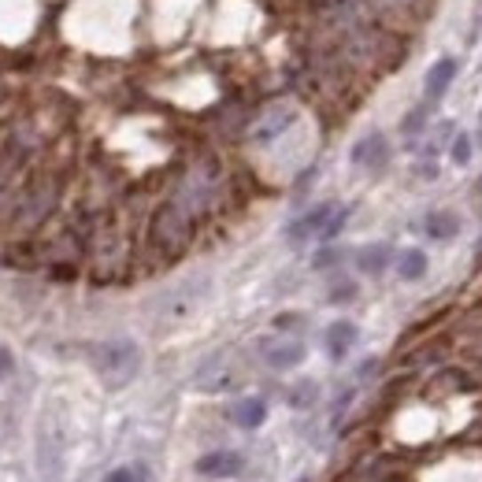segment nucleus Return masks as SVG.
<instances>
[{"label": "nucleus", "mask_w": 482, "mask_h": 482, "mask_svg": "<svg viewBox=\"0 0 482 482\" xmlns=\"http://www.w3.org/2000/svg\"><path fill=\"white\" fill-rule=\"evenodd\" d=\"M226 415H230V423H234V427L257 431V427L267 423V401H264V397H241V401H234L226 408Z\"/></svg>", "instance_id": "obj_15"}, {"label": "nucleus", "mask_w": 482, "mask_h": 482, "mask_svg": "<svg viewBox=\"0 0 482 482\" xmlns=\"http://www.w3.org/2000/svg\"><path fill=\"white\" fill-rule=\"evenodd\" d=\"M130 264H134V245H130L127 226L119 223L115 212H100L97 223H93L90 257H86L90 282H97V286L122 282L130 275Z\"/></svg>", "instance_id": "obj_3"}, {"label": "nucleus", "mask_w": 482, "mask_h": 482, "mask_svg": "<svg viewBox=\"0 0 482 482\" xmlns=\"http://www.w3.org/2000/svg\"><path fill=\"white\" fill-rule=\"evenodd\" d=\"M375 371H379V364H375V360L360 364V383H367V379H371V375H375Z\"/></svg>", "instance_id": "obj_31"}, {"label": "nucleus", "mask_w": 482, "mask_h": 482, "mask_svg": "<svg viewBox=\"0 0 482 482\" xmlns=\"http://www.w3.org/2000/svg\"><path fill=\"white\" fill-rule=\"evenodd\" d=\"M241 468H245V460H241V453H234V449L204 453L197 464H194V471H197L201 478H238Z\"/></svg>", "instance_id": "obj_12"}, {"label": "nucleus", "mask_w": 482, "mask_h": 482, "mask_svg": "<svg viewBox=\"0 0 482 482\" xmlns=\"http://www.w3.org/2000/svg\"><path fill=\"white\" fill-rule=\"evenodd\" d=\"M449 138H456V134H453V122H438V127H434V138H431V145H427V156H438V149H442Z\"/></svg>", "instance_id": "obj_27"}, {"label": "nucleus", "mask_w": 482, "mask_h": 482, "mask_svg": "<svg viewBox=\"0 0 482 482\" xmlns=\"http://www.w3.org/2000/svg\"><path fill=\"white\" fill-rule=\"evenodd\" d=\"M226 194H230V175L216 153H197L194 160H186V167L171 182V190H167V197L182 204L197 223L212 219L223 208Z\"/></svg>", "instance_id": "obj_1"}, {"label": "nucleus", "mask_w": 482, "mask_h": 482, "mask_svg": "<svg viewBox=\"0 0 482 482\" xmlns=\"http://www.w3.org/2000/svg\"><path fill=\"white\" fill-rule=\"evenodd\" d=\"M446 356H449V342H427L408 356V364L412 367H442Z\"/></svg>", "instance_id": "obj_21"}, {"label": "nucleus", "mask_w": 482, "mask_h": 482, "mask_svg": "<svg viewBox=\"0 0 482 482\" xmlns=\"http://www.w3.org/2000/svg\"><path fill=\"white\" fill-rule=\"evenodd\" d=\"M427 119H431V104L423 100V104H415V108H412V112L401 119V134H405V138H415L419 130L427 127Z\"/></svg>", "instance_id": "obj_22"}, {"label": "nucleus", "mask_w": 482, "mask_h": 482, "mask_svg": "<svg viewBox=\"0 0 482 482\" xmlns=\"http://www.w3.org/2000/svg\"><path fill=\"white\" fill-rule=\"evenodd\" d=\"M352 163L364 167V171H383V167L390 163V141H386V134H379V130L364 134L360 141L352 145Z\"/></svg>", "instance_id": "obj_11"}, {"label": "nucleus", "mask_w": 482, "mask_h": 482, "mask_svg": "<svg viewBox=\"0 0 482 482\" xmlns=\"http://www.w3.org/2000/svg\"><path fill=\"white\" fill-rule=\"evenodd\" d=\"M141 345L134 338H108L90 349V367L104 390H127L141 375Z\"/></svg>", "instance_id": "obj_5"}, {"label": "nucleus", "mask_w": 482, "mask_h": 482, "mask_svg": "<svg viewBox=\"0 0 482 482\" xmlns=\"http://www.w3.org/2000/svg\"><path fill=\"white\" fill-rule=\"evenodd\" d=\"M297 327H304V316H297V312H286V316H279V320H275V330H279V334L297 330Z\"/></svg>", "instance_id": "obj_29"}, {"label": "nucleus", "mask_w": 482, "mask_h": 482, "mask_svg": "<svg viewBox=\"0 0 482 482\" xmlns=\"http://www.w3.org/2000/svg\"><path fill=\"white\" fill-rule=\"evenodd\" d=\"M342 260H345L342 249H338V245H327V249H320V253H316L312 267H316V271H330V267H338Z\"/></svg>", "instance_id": "obj_25"}, {"label": "nucleus", "mask_w": 482, "mask_h": 482, "mask_svg": "<svg viewBox=\"0 0 482 482\" xmlns=\"http://www.w3.org/2000/svg\"><path fill=\"white\" fill-rule=\"evenodd\" d=\"M197 219L186 212L182 204H175L171 197H163L149 219H145V253L156 264H175L190 253V245L197 238Z\"/></svg>", "instance_id": "obj_4"}, {"label": "nucleus", "mask_w": 482, "mask_h": 482, "mask_svg": "<svg viewBox=\"0 0 482 482\" xmlns=\"http://www.w3.org/2000/svg\"><path fill=\"white\" fill-rule=\"evenodd\" d=\"M345 223H349V208L345 204H338L334 208V216L327 219V226H323V234H320V241H334L345 230Z\"/></svg>", "instance_id": "obj_24"}, {"label": "nucleus", "mask_w": 482, "mask_h": 482, "mask_svg": "<svg viewBox=\"0 0 482 482\" xmlns=\"http://www.w3.org/2000/svg\"><path fill=\"white\" fill-rule=\"evenodd\" d=\"M478 197H482V178H478Z\"/></svg>", "instance_id": "obj_32"}, {"label": "nucleus", "mask_w": 482, "mask_h": 482, "mask_svg": "<svg viewBox=\"0 0 482 482\" xmlns=\"http://www.w3.org/2000/svg\"><path fill=\"white\" fill-rule=\"evenodd\" d=\"M293 122H297V108H293V104H271V108H264L253 119V127H249V141H253V145H271V141H279Z\"/></svg>", "instance_id": "obj_9"}, {"label": "nucleus", "mask_w": 482, "mask_h": 482, "mask_svg": "<svg viewBox=\"0 0 482 482\" xmlns=\"http://www.w3.org/2000/svg\"><path fill=\"white\" fill-rule=\"evenodd\" d=\"M356 338H360V327L352 320H334L327 330H323V349L334 364H342L345 356L356 349Z\"/></svg>", "instance_id": "obj_13"}, {"label": "nucleus", "mask_w": 482, "mask_h": 482, "mask_svg": "<svg viewBox=\"0 0 482 482\" xmlns=\"http://www.w3.org/2000/svg\"><path fill=\"white\" fill-rule=\"evenodd\" d=\"M449 156H453V163L464 167V163L471 160V138H468V134H456V138L449 141Z\"/></svg>", "instance_id": "obj_26"}, {"label": "nucleus", "mask_w": 482, "mask_h": 482, "mask_svg": "<svg viewBox=\"0 0 482 482\" xmlns=\"http://www.w3.org/2000/svg\"><path fill=\"white\" fill-rule=\"evenodd\" d=\"M257 356L271 367V371H293L304 364V342L293 338V334H267V338L257 342Z\"/></svg>", "instance_id": "obj_8"}, {"label": "nucleus", "mask_w": 482, "mask_h": 482, "mask_svg": "<svg viewBox=\"0 0 482 482\" xmlns=\"http://www.w3.org/2000/svg\"><path fill=\"white\" fill-rule=\"evenodd\" d=\"M478 130H482V112H478Z\"/></svg>", "instance_id": "obj_33"}, {"label": "nucleus", "mask_w": 482, "mask_h": 482, "mask_svg": "<svg viewBox=\"0 0 482 482\" xmlns=\"http://www.w3.org/2000/svg\"><path fill=\"white\" fill-rule=\"evenodd\" d=\"M397 275H401L405 282H419L427 275V253L423 249H405V253H397Z\"/></svg>", "instance_id": "obj_19"}, {"label": "nucleus", "mask_w": 482, "mask_h": 482, "mask_svg": "<svg viewBox=\"0 0 482 482\" xmlns=\"http://www.w3.org/2000/svg\"><path fill=\"white\" fill-rule=\"evenodd\" d=\"M334 201H323V204H316V208H308L304 216H297L289 226H286V241L289 245H308L312 238H320L323 234V226H327V219L334 216Z\"/></svg>", "instance_id": "obj_10"}, {"label": "nucleus", "mask_w": 482, "mask_h": 482, "mask_svg": "<svg viewBox=\"0 0 482 482\" xmlns=\"http://www.w3.org/2000/svg\"><path fill=\"white\" fill-rule=\"evenodd\" d=\"M201 293H204V279H201V282L175 286V289L160 301V316H163V320H186V316H190V312L197 308Z\"/></svg>", "instance_id": "obj_14"}, {"label": "nucleus", "mask_w": 482, "mask_h": 482, "mask_svg": "<svg viewBox=\"0 0 482 482\" xmlns=\"http://www.w3.org/2000/svg\"><path fill=\"white\" fill-rule=\"evenodd\" d=\"M423 230H427V238H434V241H449V238H456V230H460V216L456 212H431Z\"/></svg>", "instance_id": "obj_20"}, {"label": "nucleus", "mask_w": 482, "mask_h": 482, "mask_svg": "<svg viewBox=\"0 0 482 482\" xmlns=\"http://www.w3.org/2000/svg\"><path fill=\"white\" fill-rule=\"evenodd\" d=\"M100 482H149V471H145V464H119Z\"/></svg>", "instance_id": "obj_23"}, {"label": "nucleus", "mask_w": 482, "mask_h": 482, "mask_svg": "<svg viewBox=\"0 0 482 482\" xmlns=\"http://www.w3.org/2000/svg\"><path fill=\"white\" fill-rule=\"evenodd\" d=\"M238 383H241V367H238V360H234V352H230V349L212 352V356H208V360L197 367V375H194V386L204 390V393L234 390Z\"/></svg>", "instance_id": "obj_7"}, {"label": "nucleus", "mask_w": 482, "mask_h": 482, "mask_svg": "<svg viewBox=\"0 0 482 482\" xmlns=\"http://www.w3.org/2000/svg\"><path fill=\"white\" fill-rule=\"evenodd\" d=\"M64 190H67L64 171L52 163H37L23 182V197H19V208H15V216H12L4 234L8 238H37L41 230L59 216Z\"/></svg>", "instance_id": "obj_2"}, {"label": "nucleus", "mask_w": 482, "mask_h": 482, "mask_svg": "<svg viewBox=\"0 0 482 482\" xmlns=\"http://www.w3.org/2000/svg\"><path fill=\"white\" fill-rule=\"evenodd\" d=\"M316 401H320V383L316 379H297V383L286 390V405L297 408V412L316 408Z\"/></svg>", "instance_id": "obj_18"}, {"label": "nucleus", "mask_w": 482, "mask_h": 482, "mask_svg": "<svg viewBox=\"0 0 482 482\" xmlns=\"http://www.w3.org/2000/svg\"><path fill=\"white\" fill-rule=\"evenodd\" d=\"M12 371H15V356H12V349H8V345H0V383H4Z\"/></svg>", "instance_id": "obj_30"}, {"label": "nucleus", "mask_w": 482, "mask_h": 482, "mask_svg": "<svg viewBox=\"0 0 482 482\" xmlns=\"http://www.w3.org/2000/svg\"><path fill=\"white\" fill-rule=\"evenodd\" d=\"M453 78H456V59H453V56L438 59V64L427 71V82H423V100H427V104H438V100H442V97L449 93Z\"/></svg>", "instance_id": "obj_16"}, {"label": "nucleus", "mask_w": 482, "mask_h": 482, "mask_svg": "<svg viewBox=\"0 0 482 482\" xmlns=\"http://www.w3.org/2000/svg\"><path fill=\"white\" fill-rule=\"evenodd\" d=\"M64 460H67V438L56 415H45L37 427V475L45 482L64 478Z\"/></svg>", "instance_id": "obj_6"}, {"label": "nucleus", "mask_w": 482, "mask_h": 482, "mask_svg": "<svg viewBox=\"0 0 482 482\" xmlns=\"http://www.w3.org/2000/svg\"><path fill=\"white\" fill-rule=\"evenodd\" d=\"M390 264H393V249H390L386 241H379V245H364L360 253H356V267H360L364 275H371V279H379Z\"/></svg>", "instance_id": "obj_17"}, {"label": "nucleus", "mask_w": 482, "mask_h": 482, "mask_svg": "<svg viewBox=\"0 0 482 482\" xmlns=\"http://www.w3.org/2000/svg\"><path fill=\"white\" fill-rule=\"evenodd\" d=\"M356 297V282H349V279H338L330 286V301L334 304H345V301H352Z\"/></svg>", "instance_id": "obj_28"}]
</instances>
